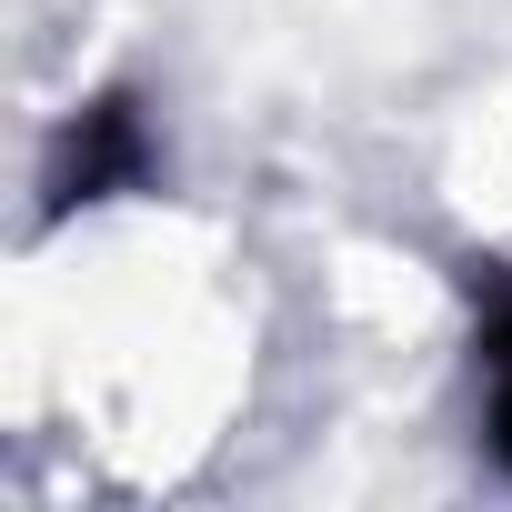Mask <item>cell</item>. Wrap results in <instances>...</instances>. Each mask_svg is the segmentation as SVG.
Here are the masks:
<instances>
[{"label": "cell", "mask_w": 512, "mask_h": 512, "mask_svg": "<svg viewBox=\"0 0 512 512\" xmlns=\"http://www.w3.org/2000/svg\"><path fill=\"white\" fill-rule=\"evenodd\" d=\"M141 171H151L141 111H131V101H91V111L61 131V171H51V191H61V201H111V191H131Z\"/></svg>", "instance_id": "1"}, {"label": "cell", "mask_w": 512, "mask_h": 512, "mask_svg": "<svg viewBox=\"0 0 512 512\" xmlns=\"http://www.w3.org/2000/svg\"><path fill=\"white\" fill-rule=\"evenodd\" d=\"M482 422H492V452L512 462V302L482 332Z\"/></svg>", "instance_id": "2"}]
</instances>
